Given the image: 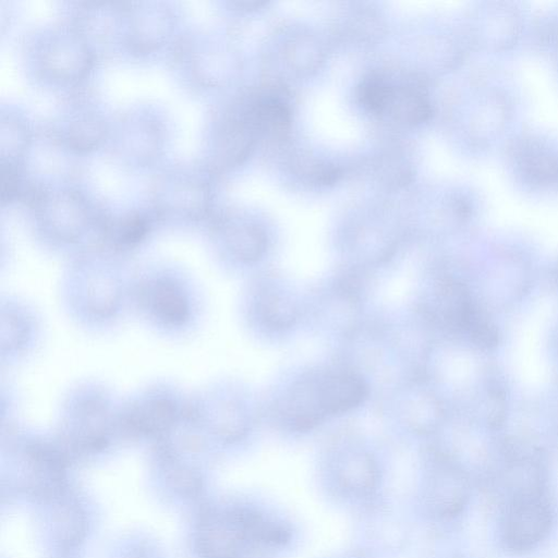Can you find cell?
Listing matches in <instances>:
<instances>
[{
	"mask_svg": "<svg viewBox=\"0 0 558 558\" xmlns=\"http://www.w3.org/2000/svg\"><path fill=\"white\" fill-rule=\"evenodd\" d=\"M133 275L122 257L94 247L74 256L60 283L68 315L81 328L106 331L132 310Z\"/></svg>",
	"mask_w": 558,
	"mask_h": 558,
	"instance_id": "obj_1",
	"label": "cell"
},
{
	"mask_svg": "<svg viewBox=\"0 0 558 558\" xmlns=\"http://www.w3.org/2000/svg\"><path fill=\"white\" fill-rule=\"evenodd\" d=\"M121 403L105 385L87 380L64 396L54 438L71 459L102 453L122 438Z\"/></svg>",
	"mask_w": 558,
	"mask_h": 558,
	"instance_id": "obj_2",
	"label": "cell"
},
{
	"mask_svg": "<svg viewBox=\"0 0 558 558\" xmlns=\"http://www.w3.org/2000/svg\"><path fill=\"white\" fill-rule=\"evenodd\" d=\"M201 304L196 283L179 267L155 264L133 275L132 310L162 336L190 333L199 319Z\"/></svg>",
	"mask_w": 558,
	"mask_h": 558,
	"instance_id": "obj_3",
	"label": "cell"
},
{
	"mask_svg": "<svg viewBox=\"0 0 558 558\" xmlns=\"http://www.w3.org/2000/svg\"><path fill=\"white\" fill-rule=\"evenodd\" d=\"M29 206L40 236L50 246L73 250L75 255L97 246L104 214L97 213L78 192L38 187Z\"/></svg>",
	"mask_w": 558,
	"mask_h": 558,
	"instance_id": "obj_4",
	"label": "cell"
},
{
	"mask_svg": "<svg viewBox=\"0 0 558 558\" xmlns=\"http://www.w3.org/2000/svg\"><path fill=\"white\" fill-rule=\"evenodd\" d=\"M190 396L172 383H150L121 403L123 439L155 446L179 433L186 421Z\"/></svg>",
	"mask_w": 558,
	"mask_h": 558,
	"instance_id": "obj_5",
	"label": "cell"
},
{
	"mask_svg": "<svg viewBox=\"0 0 558 558\" xmlns=\"http://www.w3.org/2000/svg\"><path fill=\"white\" fill-rule=\"evenodd\" d=\"M229 388L211 384L190 396L184 428L202 448L234 444L248 432L246 409Z\"/></svg>",
	"mask_w": 558,
	"mask_h": 558,
	"instance_id": "obj_6",
	"label": "cell"
},
{
	"mask_svg": "<svg viewBox=\"0 0 558 558\" xmlns=\"http://www.w3.org/2000/svg\"><path fill=\"white\" fill-rule=\"evenodd\" d=\"M554 524L553 507L545 492L514 498L504 505L499 538L512 554H524L543 543Z\"/></svg>",
	"mask_w": 558,
	"mask_h": 558,
	"instance_id": "obj_7",
	"label": "cell"
},
{
	"mask_svg": "<svg viewBox=\"0 0 558 558\" xmlns=\"http://www.w3.org/2000/svg\"><path fill=\"white\" fill-rule=\"evenodd\" d=\"M194 543L201 558H241L254 543L250 507L206 510L196 524Z\"/></svg>",
	"mask_w": 558,
	"mask_h": 558,
	"instance_id": "obj_8",
	"label": "cell"
},
{
	"mask_svg": "<svg viewBox=\"0 0 558 558\" xmlns=\"http://www.w3.org/2000/svg\"><path fill=\"white\" fill-rule=\"evenodd\" d=\"M436 317L450 330L461 332L478 347L498 342L495 325L481 311L468 289L454 279L442 280L435 295Z\"/></svg>",
	"mask_w": 558,
	"mask_h": 558,
	"instance_id": "obj_9",
	"label": "cell"
},
{
	"mask_svg": "<svg viewBox=\"0 0 558 558\" xmlns=\"http://www.w3.org/2000/svg\"><path fill=\"white\" fill-rule=\"evenodd\" d=\"M156 210L184 221L209 218V187L203 177L189 171L165 175L156 192Z\"/></svg>",
	"mask_w": 558,
	"mask_h": 558,
	"instance_id": "obj_10",
	"label": "cell"
},
{
	"mask_svg": "<svg viewBox=\"0 0 558 558\" xmlns=\"http://www.w3.org/2000/svg\"><path fill=\"white\" fill-rule=\"evenodd\" d=\"M470 494L471 485L464 471L445 459L433 464L423 484V504L438 520L458 517L466 507Z\"/></svg>",
	"mask_w": 558,
	"mask_h": 558,
	"instance_id": "obj_11",
	"label": "cell"
},
{
	"mask_svg": "<svg viewBox=\"0 0 558 558\" xmlns=\"http://www.w3.org/2000/svg\"><path fill=\"white\" fill-rule=\"evenodd\" d=\"M93 62L94 54L88 43L74 32L51 36L39 51L40 69L54 82H78L88 73Z\"/></svg>",
	"mask_w": 558,
	"mask_h": 558,
	"instance_id": "obj_12",
	"label": "cell"
},
{
	"mask_svg": "<svg viewBox=\"0 0 558 558\" xmlns=\"http://www.w3.org/2000/svg\"><path fill=\"white\" fill-rule=\"evenodd\" d=\"M210 234L217 254L242 265L258 262L267 248V238L257 225L227 216H214Z\"/></svg>",
	"mask_w": 558,
	"mask_h": 558,
	"instance_id": "obj_13",
	"label": "cell"
},
{
	"mask_svg": "<svg viewBox=\"0 0 558 558\" xmlns=\"http://www.w3.org/2000/svg\"><path fill=\"white\" fill-rule=\"evenodd\" d=\"M40 320L24 301L8 296L1 300V359L15 363L27 356L38 344Z\"/></svg>",
	"mask_w": 558,
	"mask_h": 558,
	"instance_id": "obj_14",
	"label": "cell"
},
{
	"mask_svg": "<svg viewBox=\"0 0 558 558\" xmlns=\"http://www.w3.org/2000/svg\"><path fill=\"white\" fill-rule=\"evenodd\" d=\"M247 108L227 113L218 123L213 147L216 168L236 166L250 155L258 132Z\"/></svg>",
	"mask_w": 558,
	"mask_h": 558,
	"instance_id": "obj_15",
	"label": "cell"
},
{
	"mask_svg": "<svg viewBox=\"0 0 558 558\" xmlns=\"http://www.w3.org/2000/svg\"><path fill=\"white\" fill-rule=\"evenodd\" d=\"M154 219L144 211H131L121 216H102L97 246L119 257L137 250L149 236Z\"/></svg>",
	"mask_w": 558,
	"mask_h": 558,
	"instance_id": "obj_16",
	"label": "cell"
},
{
	"mask_svg": "<svg viewBox=\"0 0 558 558\" xmlns=\"http://www.w3.org/2000/svg\"><path fill=\"white\" fill-rule=\"evenodd\" d=\"M317 391L326 416L359 407L368 395L365 380L355 373L340 371L317 379Z\"/></svg>",
	"mask_w": 558,
	"mask_h": 558,
	"instance_id": "obj_17",
	"label": "cell"
},
{
	"mask_svg": "<svg viewBox=\"0 0 558 558\" xmlns=\"http://www.w3.org/2000/svg\"><path fill=\"white\" fill-rule=\"evenodd\" d=\"M378 475L376 461L365 451L347 452L336 464L337 484L351 496L368 495L376 487Z\"/></svg>",
	"mask_w": 558,
	"mask_h": 558,
	"instance_id": "obj_18",
	"label": "cell"
},
{
	"mask_svg": "<svg viewBox=\"0 0 558 558\" xmlns=\"http://www.w3.org/2000/svg\"><path fill=\"white\" fill-rule=\"evenodd\" d=\"M130 31L128 45L135 52H148L161 45L171 27V19L163 9H128Z\"/></svg>",
	"mask_w": 558,
	"mask_h": 558,
	"instance_id": "obj_19",
	"label": "cell"
},
{
	"mask_svg": "<svg viewBox=\"0 0 558 558\" xmlns=\"http://www.w3.org/2000/svg\"><path fill=\"white\" fill-rule=\"evenodd\" d=\"M283 415L291 428L306 432L318 425L325 417L322 409L317 379L299 381L283 403Z\"/></svg>",
	"mask_w": 558,
	"mask_h": 558,
	"instance_id": "obj_20",
	"label": "cell"
},
{
	"mask_svg": "<svg viewBox=\"0 0 558 558\" xmlns=\"http://www.w3.org/2000/svg\"><path fill=\"white\" fill-rule=\"evenodd\" d=\"M513 156L521 173L531 183L548 184L558 180V157L536 141L519 142Z\"/></svg>",
	"mask_w": 558,
	"mask_h": 558,
	"instance_id": "obj_21",
	"label": "cell"
},
{
	"mask_svg": "<svg viewBox=\"0 0 558 558\" xmlns=\"http://www.w3.org/2000/svg\"><path fill=\"white\" fill-rule=\"evenodd\" d=\"M385 113L402 124L416 125L429 119L432 106L415 87L392 86Z\"/></svg>",
	"mask_w": 558,
	"mask_h": 558,
	"instance_id": "obj_22",
	"label": "cell"
},
{
	"mask_svg": "<svg viewBox=\"0 0 558 558\" xmlns=\"http://www.w3.org/2000/svg\"><path fill=\"white\" fill-rule=\"evenodd\" d=\"M254 311L258 320L272 329L289 328L298 317L296 307L288 298L270 291L257 293Z\"/></svg>",
	"mask_w": 558,
	"mask_h": 558,
	"instance_id": "obj_23",
	"label": "cell"
},
{
	"mask_svg": "<svg viewBox=\"0 0 558 558\" xmlns=\"http://www.w3.org/2000/svg\"><path fill=\"white\" fill-rule=\"evenodd\" d=\"M107 128L98 117L88 114L73 120L61 132V142L72 150L85 153L98 147L106 138Z\"/></svg>",
	"mask_w": 558,
	"mask_h": 558,
	"instance_id": "obj_24",
	"label": "cell"
},
{
	"mask_svg": "<svg viewBox=\"0 0 558 558\" xmlns=\"http://www.w3.org/2000/svg\"><path fill=\"white\" fill-rule=\"evenodd\" d=\"M29 143L23 121L9 114L1 118V162L19 163Z\"/></svg>",
	"mask_w": 558,
	"mask_h": 558,
	"instance_id": "obj_25",
	"label": "cell"
},
{
	"mask_svg": "<svg viewBox=\"0 0 558 558\" xmlns=\"http://www.w3.org/2000/svg\"><path fill=\"white\" fill-rule=\"evenodd\" d=\"M392 85L380 75H369L359 86L361 105L375 114L385 113Z\"/></svg>",
	"mask_w": 558,
	"mask_h": 558,
	"instance_id": "obj_26",
	"label": "cell"
},
{
	"mask_svg": "<svg viewBox=\"0 0 558 558\" xmlns=\"http://www.w3.org/2000/svg\"><path fill=\"white\" fill-rule=\"evenodd\" d=\"M264 4H265L264 1H236V2H234V5L242 8V9H256Z\"/></svg>",
	"mask_w": 558,
	"mask_h": 558,
	"instance_id": "obj_27",
	"label": "cell"
},
{
	"mask_svg": "<svg viewBox=\"0 0 558 558\" xmlns=\"http://www.w3.org/2000/svg\"><path fill=\"white\" fill-rule=\"evenodd\" d=\"M451 558H463V557H461V556H452Z\"/></svg>",
	"mask_w": 558,
	"mask_h": 558,
	"instance_id": "obj_28",
	"label": "cell"
}]
</instances>
